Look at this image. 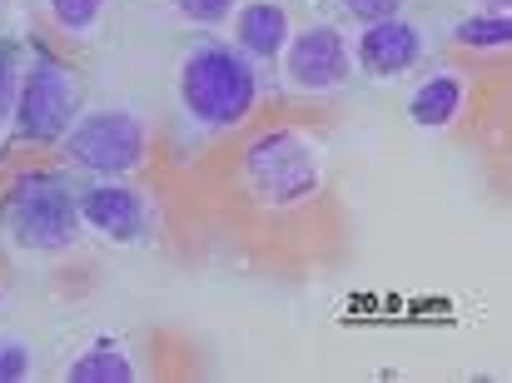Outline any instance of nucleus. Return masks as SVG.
I'll return each instance as SVG.
<instances>
[{
    "label": "nucleus",
    "instance_id": "f257e3e1",
    "mask_svg": "<svg viewBox=\"0 0 512 383\" xmlns=\"http://www.w3.org/2000/svg\"><path fill=\"white\" fill-rule=\"evenodd\" d=\"M259 105V70L244 50L204 40L179 65V110L199 130H234Z\"/></svg>",
    "mask_w": 512,
    "mask_h": 383
},
{
    "label": "nucleus",
    "instance_id": "f03ea898",
    "mask_svg": "<svg viewBox=\"0 0 512 383\" xmlns=\"http://www.w3.org/2000/svg\"><path fill=\"white\" fill-rule=\"evenodd\" d=\"M239 185L264 209H299L319 194L324 165L299 130H264L239 155Z\"/></svg>",
    "mask_w": 512,
    "mask_h": 383
},
{
    "label": "nucleus",
    "instance_id": "7ed1b4c3",
    "mask_svg": "<svg viewBox=\"0 0 512 383\" xmlns=\"http://www.w3.org/2000/svg\"><path fill=\"white\" fill-rule=\"evenodd\" d=\"M0 229L30 254H60L80 239V204L65 175L30 170L0 199Z\"/></svg>",
    "mask_w": 512,
    "mask_h": 383
},
{
    "label": "nucleus",
    "instance_id": "20e7f679",
    "mask_svg": "<svg viewBox=\"0 0 512 383\" xmlns=\"http://www.w3.org/2000/svg\"><path fill=\"white\" fill-rule=\"evenodd\" d=\"M80 115V80L70 65H60L55 55H30V65L20 70V90H15V115L10 130L20 145H60L65 130Z\"/></svg>",
    "mask_w": 512,
    "mask_h": 383
},
{
    "label": "nucleus",
    "instance_id": "39448f33",
    "mask_svg": "<svg viewBox=\"0 0 512 383\" xmlns=\"http://www.w3.org/2000/svg\"><path fill=\"white\" fill-rule=\"evenodd\" d=\"M65 160L95 180H125L145 165L150 155V135L130 110H85L75 115V125L60 140Z\"/></svg>",
    "mask_w": 512,
    "mask_h": 383
},
{
    "label": "nucleus",
    "instance_id": "423d86ee",
    "mask_svg": "<svg viewBox=\"0 0 512 383\" xmlns=\"http://www.w3.org/2000/svg\"><path fill=\"white\" fill-rule=\"evenodd\" d=\"M348 70H353V55H348V40H343L339 25H309V30L289 35V45H284V75L304 95L339 90Z\"/></svg>",
    "mask_w": 512,
    "mask_h": 383
},
{
    "label": "nucleus",
    "instance_id": "0eeeda50",
    "mask_svg": "<svg viewBox=\"0 0 512 383\" xmlns=\"http://www.w3.org/2000/svg\"><path fill=\"white\" fill-rule=\"evenodd\" d=\"M75 204H80V224L110 244H140L155 224L150 199L130 190L125 180H95V185L75 190Z\"/></svg>",
    "mask_w": 512,
    "mask_h": 383
},
{
    "label": "nucleus",
    "instance_id": "6e6552de",
    "mask_svg": "<svg viewBox=\"0 0 512 383\" xmlns=\"http://www.w3.org/2000/svg\"><path fill=\"white\" fill-rule=\"evenodd\" d=\"M423 50H428L423 30H418L413 20H403V15L363 25L358 40L348 45L353 65H358L363 75H373V80H403L408 70H418Z\"/></svg>",
    "mask_w": 512,
    "mask_h": 383
},
{
    "label": "nucleus",
    "instance_id": "1a4fd4ad",
    "mask_svg": "<svg viewBox=\"0 0 512 383\" xmlns=\"http://www.w3.org/2000/svg\"><path fill=\"white\" fill-rule=\"evenodd\" d=\"M229 20H234V50H244L249 60H274V55H284V45H289V35H294L289 10H284L279 0H249V5H239Z\"/></svg>",
    "mask_w": 512,
    "mask_h": 383
},
{
    "label": "nucleus",
    "instance_id": "9d476101",
    "mask_svg": "<svg viewBox=\"0 0 512 383\" xmlns=\"http://www.w3.org/2000/svg\"><path fill=\"white\" fill-rule=\"evenodd\" d=\"M463 105H468V80H463V70L438 65V70H428V75L418 80V90L408 95V120L423 125V130H443V125H453V120L463 115Z\"/></svg>",
    "mask_w": 512,
    "mask_h": 383
},
{
    "label": "nucleus",
    "instance_id": "9b49d317",
    "mask_svg": "<svg viewBox=\"0 0 512 383\" xmlns=\"http://www.w3.org/2000/svg\"><path fill=\"white\" fill-rule=\"evenodd\" d=\"M140 369L120 344H95L65 364V383H135Z\"/></svg>",
    "mask_w": 512,
    "mask_h": 383
},
{
    "label": "nucleus",
    "instance_id": "f8f14e48",
    "mask_svg": "<svg viewBox=\"0 0 512 383\" xmlns=\"http://www.w3.org/2000/svg\"><path fill=\"white\" fill-rule=\"evenodd\" d=\"M508 40H512L508 10H478V15L453 25V45H463V50H503Z\"/></svg>",
    "mask_w": 512,
    "mask_h": 383
},
{
    "label": "nucleus",
    "instance_id": "ddd939ff",
    "mask_svg": "<svg viewBox=\"0 0 512 383\" xmlns=\"http://www.w3.org/2000/svg\"><path fill=\"white\" fill-rule=\"evenodd\" d=\"M105 15V0H50V20L65 35H90Z\"/></svg>",
    "mask_w": 512,
    "mask_h": 383
},
{
    "label": "nucleus",
    "instance_id": "4468645a",
    "mask_svg": "<svg viewBox=\"0 0 512 383\" xmlns=\"http://www.w3.org/2000/svg\"><path fill=\"white\" fill-rule=\"evenodd\" d=\"M30 379V344L15 334H0V383Z\"/></svg>",
    "mask_w": 512,
    "mask_h": 383
},
{
    "label": "nucleus",
    "instance_id": "2eb2a0df",
    "mask_svg": "<svg viewBox=\"0 0 512 383\" xmlns=\"http://www.w3.org/2000/svg\"><path fill=\"white\" fill-rule=\"evenodd\" d=\"M174 10L184 15V20H194V25H224L234 10H239V0H174Z\"/></svg>",
    "mask_w": 512,
    "mask_h": 383
},
{
    "label": "nucleus",
    "instance_id": "dca6fc26",
    "mask_svg": "<svg viewBox=\"0 0 512 383\" xmlns=\"http://www.w3.org/2000/svg\"><path fill=\"white\" fill-rule=\"evenodd\" d=\"M15 90H20V65H15V50L0 40V130L15 115Z\"/></svg>",
    "mask_w": 512,
    "mask_h": 383
},
{
    "label": "nucleus",
    "instance_id": "f3484780",
    "mask_svg": "<svg viewBox=\"0 0 512 383\" xmlns=\"http://www.w3.org/2000/svg\"><path fill=\"white\" fill-rule=\"evenodd\" d=\"M339 5L358 20V25H373V20H393V15H403V0H339Z\"/></svg>",
    "mask_w": 512,
    "mask_h": 383
},
{
    "label": "nucleus",
    "instance_id": "a211bd4d",
    "mask_svg": "<svg viewBox=\"0 0 512 383\" xmlns=\"http://www.w3.org/2000/svg\"><path fill=\"white\" fill-rule=\"evenodd\" d=\"M483 5H488V10H508V0H483Z\"/></svg>",
    "mask_w": 512,
    "mask_h": 383
}]
</instances>
